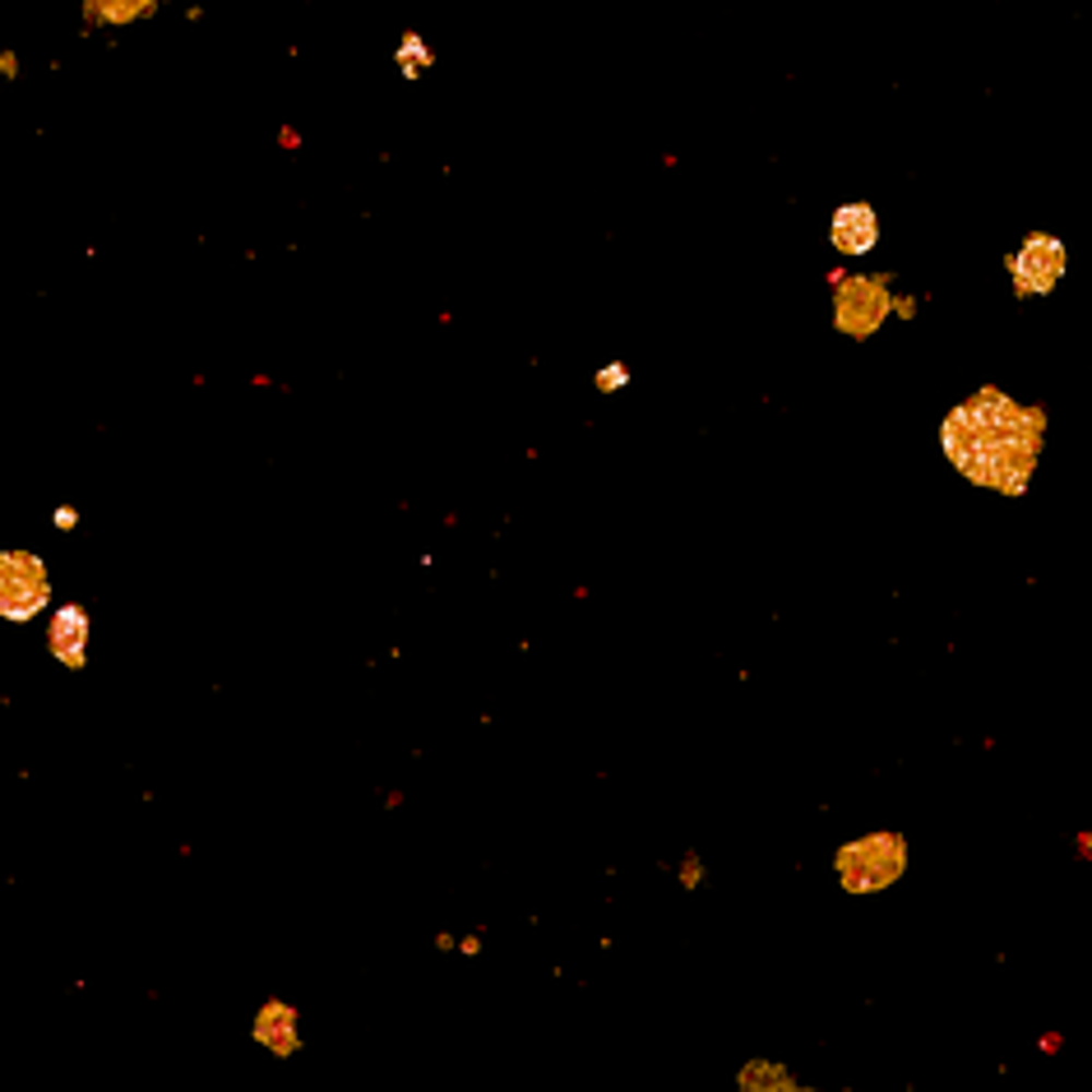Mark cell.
<instances>
[{
    "instance_id": "277c9868",
    "label": "cell",
    "mask_w": 1092,
    "mask_h": 1092,
    "mask_svg": "<svg viewBox=\"0 0 1092 1092\" xmlns=\"http://www.w3.org/2000/svg\"><path fill=\"white\" fill-rule=\"evenodd\" d=\"M88 639H93V616L80 602H66V607L51 612V626H47L51 662H61L66 672H84L88 667Z\"/></svg>"
},
{
    "instance_id": "7c38bea8",
    "label": "cell",
    "mask_w": 1092,
    "mask_h": 1092,
    "mask_svg": "<svg viewBox=\"0 0 1092 1092\" xmlns=\"http://www.w3.org/2000/svg\"><path fill=\"white\" fill-rule=\"evenodd\" d=\"M19 74V56L14 51H0V80H14Z\"/></svg>"
},
{
    "instance_id": "8992f818",
    "label": "cell",
    "mask_w": 1092,
    "mask_h": 1092,
    "mask_svg": "<svg viewBox=\"0 0 1092 1092\" xmlns=\"http://www.w3.org/2000/svg\"><path fill=\"white\" fill-rule=\"evenodd\" d=\"M250 1037H256L269 1056H278V1060L297 1056V1051H301V1013H297V1005L264 1000L256 1009V1019H250Z\"/></svg>"
},
{
    "instance_id": "7a4b0ae2",
    "label": "cell",
    "mask_w": 1092,
    "mask_h": 1092,
    "mask_svg": "<svg viewBox=\"0 0 1092 1092\" xmlns=\"http://www.w3.org/2000/svg\"><path fill=\"white\" fill-rule=\"evenodd\" d=\"M51 602V574L37 551H0V620L10 626H24V620L43 616V607Z\"/></svg>"
},
{
    "instance_id": "3957f363",
    "label": "cell",
    "mask_w": 1092,
    "mask_h": 1092,
    "mask_svg": "<svg viewBox=\"0 0 1092 1092\" xmlns=\"http://www.w3.org/2000/svg\"><path fill=\"white\" fill-rule=\"evenodd\" d=\"M903 838L893 833H875V838H856V843H847L843 852H838V880H843L852 893H875L899 880L903 870Z\"/></svg>"
},
{
    "instance_id": "30bf717a",
    "label": "cell",
    "mask_w": 1092,
    "mask_h": 1092,
    "mask_svg": "<svg viewBox=\"0 0 1092 1092\" xmlns=\"http://www.w3.org/2000/svg\"><path fill=\"white\" fill-rule=\"evenodd\" d=\"M626 380H630L626 366H602V370H597V389H602V394H612V389H620Z\"/></svg>"
},
{
    "instance_id": "ba28073f",
    "label": "cell",
    "mask_w": 1092,
    "mask_h": 1092,
    "mask_svg": "<svg viewBox=\"0 0 1092 1092\" xmlns=\"http://www.w3.org/2000/svg\"><path fill=\"white\" fill-rule=\"evenodd\" d=\"M875 232H880V223H875V213L866 204H847L833 213V246L847 250V256H866L875 246Z\"/></svg>"
},
{
    "instance_id": "52a82bcc",
    "label": "cell",
    "mask_w": 1092,
    "mask_h": 1092,
    "mask_svg": "<svg viewBox=\"0 0 1092 1092\" xmlns=\"http://www.w3.org/2000/svg\"><path fill=\"white\" fill-rule=\"evenodd\" d=\"M1060 273H1065V246L1051 241V237H1032L1019 256H1013V278H1019V292L1056 287Z\"/></svg>"
},
{
    "instance_id": "4fadbf2b",
    "label": "cell",
    "mask_w": 1092,
    "mask_h": 1092,
    "mask_svg": "<svg viewBox=\"0 0 1092 1092\" xmlns=\"http://www.w3.org/2000/svg\"><path fill=\"white\" fill-rule=\"evenodd\" d=\"M278 149H301V134L292 130V126H283V130H278Z\"/></svg>"
},
{
    "instance_id": "6da1fadb",
    "label": "cell",
    "mask_w": 1092,
    "mask_h": 1092,
    "mask_svg": "<svg viewBox=\"0 0 1092 1092\" xmlns=\"http://www.w3.org/2000/svg\"><path fill=\"white\" fill-rule=\"evenodd\" d=\"M945 450L953 467L977 486L1019 496L1042 454V413L996 394V389H982L949 413Z\"/></svg>"
},
{
    "instance_id": "9c48e42d",
    "label": "cell",
    "mask_w": 1092,
    "mask_h": 1092,
    "mask_svg": "<svg viewBox=\"0 0 1092 1092\" xmlns=\"http://www.w3.org/2000/svg\"><path fill=\"white\" fill-rule=\"evenodd\" d=\"M394 61H399V70L407 74V80H417V74H422L426 66H431V51H426V47H422V37H417V33H407V37H403V47H399V56H394Z\"/></svg>"
},
{
    "instance_id": "5b68a950",
    "label": "cell",
    "mask_w": 1092,
    "mask_h": 1092,
    "mask_svg": "<svg viewBox=\"0 0 1092 1092\" xmlns=\"http://www.w3.org/2000/svg\"><path fill=\"white\" fill-rule=\"evenodd\" d=\"M889 316V292L885 283L875 278H852L843 283V292H838V329H847V334L866 339L880 329V320Z\"/></svg>"
},
{
    "instance_id": "8fae6325",
    "label": "cell",
    "mask_w": 1092,
    "mask_h": 1092,
    "mask_svg": "<svg viewBox=\"0 0 1092 1092\" xmlns=\"http://www.w3.org/2000/svg\"><path fill=\"white\" fill-rule=\"evenodd\" d=\"M51 523H56L61 533H74V529H80V510H74V505H56V510H51Z\"/></svg>"
}]
</instances>
